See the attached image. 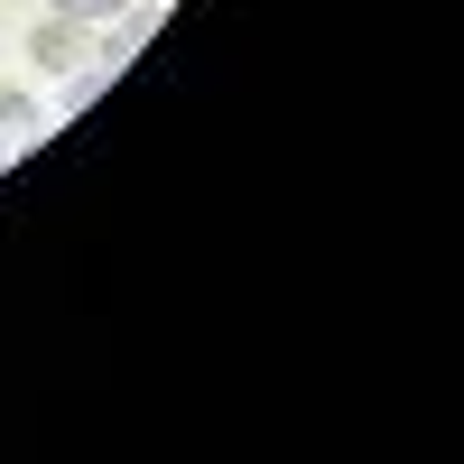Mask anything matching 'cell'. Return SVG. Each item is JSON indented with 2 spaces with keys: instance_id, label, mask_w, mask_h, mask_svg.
<instances>
[{
  "instance_id": "1",
  "label": "cell",
  "mask_w": 464,
  "mask_h": 464,
  "mask_svg": "<svg viewBox=\"0 0 464 464\" xmlns=\"http://www.w3.org/2000/svg\"><path fill=\"white\" fill-rule=\"evenodd\" d=\"M28 65H37V74H74V65H93V28L65 19V10H47V19L28 28Z\"/></svg>"
},
{
  "instance_id": "2",
  "label": "cell",
  "mask_w": 464,
  "mask_h": 464,
  "mask_svg": "<svg viewBox=\"0 0 464 464\" xmlns=\"http://www.w3.org/2000/svg\"><path fill=\"white\" fill-rule=\"evenodd\" d=\"M37 121H47V102L28 84H0V130H37Z\"/></svg>"
},
{
  "instance_id": "3",
  "label": "cell",
  "mask_w": 464,
  "mask_h": 464,
  "mask_svg": "<svg viewBox=\"0 0 464 464\" xmlns=\"http://www.w3.org/2000/svg\"><path fill=\"white\" fill-rule=\"evenodd\" d=\"M47 10H65V19H84V28H102V19H121L130 0H47Z\"/></svg>"
},
{
  "instance_id": "4",
  "label": "cell",
  "mask_w": 464,
  "mask_h": 464,
  "mask_svg": "<svg viewBox=\"0 0 464 464\" xmlns=\"http://www.w3.org/2000/svg\"><path fill=\"white\" fill-rule=\"evenodd\" d=\"M0 159H10V130H0Z\"/></svg>"
}]
</instances>
